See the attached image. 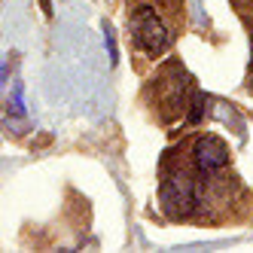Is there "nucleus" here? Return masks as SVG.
<instances>
[{"label":"nucleus","instance_id":"0eeeda50","mask_svg":"<svg viewBox=\"0 0 253 253\" xmlns=\"http://www.w3.org/2000/svg\"><path fill=\"white\" fill-rule=\"evenodd\" d=\"M250 67H253V61H250Z\"/></svg>","mask_w":253,"mask_h":253},{"label":"nucleus","instance_id":"20e7f679","mask_svg":"<svg viewBox=\"0 0 253 253\" xmlns=\"http://www.w3.org/2000/svg\"><path fill=\"white\" fill-rule=\"evenodd\" d=\"M189 162H192V168L202 174V180H211L229 165V147L216 134H202L198 140H192Z\"/></svg>","mask_w":253,"mask_h":253},{"label":"nucleus","instance_id":"f03ea898","mask_svg":"<svg viewBox=\"0 0 253 253\" xmlns=\"http://www.w3.org/2000/svg\"><path fill=\"white\" fill-rule=\"evenodd\" d=\"M150 92H153V104H156L159 119L174 122L177 116H183V110L192 101V80L177 61H171V64L162 67V74L153 80Z\"/></svg>","mask_w":253,"mask_h":253},{"label":"nucleus","instance_id":"7ed1b4c3","mask_svg":"<svg viewBox=\"0 0 253 253\" xmlns=\"http://www.w3.org/2000/svg\"><path fill=\"white\" fill-rule=\"evenodd\" d=\"M131 40L150 58H159L171 46V28L156 3H140L131 12Z\"/></svg>","mask_w":253,"mask_h":253},{"label":"nucleus","instance_id":"f257e3e1","mask_svg":"<svg viewBox=\"0 0 253 253\" xmlns=\"http://www.w3.org/2000/svg\"><path fill=\"white\" fill-rule=\"evenodd\" d=\"M159 202L171 220H186L202 208V174L189 165H177L162 177Z\"/></svg>","mask_w":253,"mask_h":253},{"label":"nucleus","instance_id":"423d86ee","mask_svg":"<svg viewBox=\"0 0 253 253\" xmlns=\"http://www.w3.org/2000/svg\"><path fill=\"white\" fill-rule=\"evenodd\" d=\"M104 34H107V49H110V61L116 64V40H113V31H110V25H104Z\"/></svg>","mask_w":253,"mask_h":253},{"label":"nucleus","instance_id":"39448f33","mask_svg":"<svg viewBox=\"0 0 253 253\" xmlns=\"http://www.w3.org/2000/svg\"><path fill=\"white\" fill-rule=\"evenodd\" d=\"M205 107H208V98L202 95V92H195L192 95V101H189V125H195V122H202V116H205Z\"/></svg>","mask_w":253,"mask_h":253}]
</instances>
